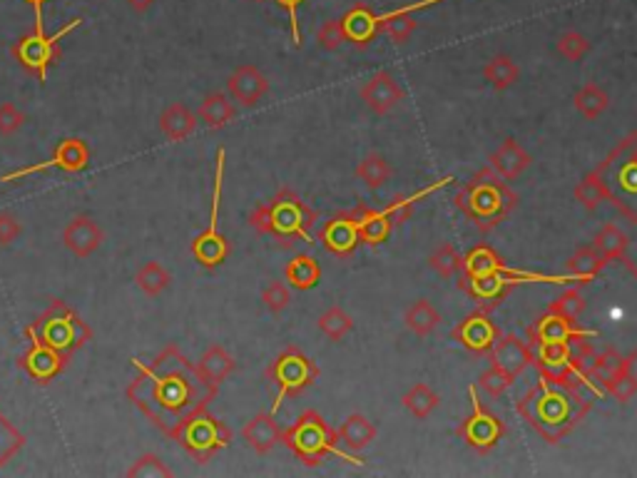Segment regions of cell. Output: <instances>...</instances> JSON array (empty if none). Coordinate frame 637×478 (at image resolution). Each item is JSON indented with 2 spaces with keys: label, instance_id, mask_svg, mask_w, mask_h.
I'll return each instance as SVG.
<instances>
[{
  "label": "cell",
  "instance_id": "1",
  "mask_svg": "<svg viewBox=\"0 0 637 478\" xmlns=\"http://www.w3.org/2000/svg\"><path fill=\"white\" fill-rule=\"evenodd\" d=\"M130 364L137 376L127 384L125 394L165 436L197 406L215 402V389L202 381L197 364H192L175 344L162 349L152 364L137 357L130 359Z\"/></svg>",
  "mask_w": 637,
  "mask_h": 478
},
{
  "label": "cell",
  "instance_id": "2",
  "mask_svg": "<svg viewBox=\"0 0 637 478\" xmlns=\"http://www.w3.org/2000/svg\"><path fill=\"white\" fill-rule=\"evenodd\" d=\"M460 290L469 294L470 300H476L483 310L486 307H496L498 301L506 297L508 291L513 290L516 284H525V281H548V284H568V281H581L571 277V274H531V272H516L503 264V259L498 257L488 244H476L466 259H463V270H460Z\"/></svg>",
  "mask_w": 637,
  "mask_h": 478
},
{
  "label": "cell",
  "instance_id": "3",
  "mask_svg": "<svg viewBox=\"0 0 637 478\" xmlns=\"http://www.w3.org/2000/svg\"><path fill=\"white\" fill-rule=\"evenodd\" d=\"M453 202L480 232H490L516 209L518 198L516 192L508 188L506 179H500L488 168L480 169L476 178L466 182Z\"/></svg>",
  "mask_w": 637,
  "mask_h": 478
},
{
  "label": "cell",
  "instance_id": "4",
  "mask_svg": "<svg viewBox=\"0 0 637 478\" xmlns=\"http://www.w3.org/2000/svg\"><path fill=\"white\" fill-rule=\"evenodd\" d=\"M317 222V212L301 202L291 189H279L269 202L254 207L249 225L259 235H272L279 242H311V225Z\"/></svg>",
  "mask_w": 637,
  "mask_h": 478
},
{
  "label": "cell",
  "instance_id": "5",
  "mask_svg": "<svg viewBox=\"0 0 637 478\" xmlns=\"http://www.w3.org/2000/svg\"><path fill=\"white\" fill-rule=\"evenodd\" d=\"M562 386L565 384H561V381L545 379L538 384L533 394L525 396V402L521 403V412L528 416V422L553 443L571 432L572 423L578 419V413H572V409L581 403V399H575Z\"/></svg>",
  "mask_w": 637,
  "mask_h": 478
},
{
  "label": "cell",
  "instance_id": "6",
  "mask_svg": "<svg viewBox=\"0 0 637 478\" xmlns=\"http://www.w3.org/2000/svg\"><path fill=\"white\" fill-rule=\"evenodd\" d=\"M281 443L304 463V466H318L327 456L351 461L357 466H364V459L351 456L349 451L339 446L337 432L329 426L317 412H304L291 423L287 432H281Z\"/></svg>",
  "mask_w": 637,
  "mask_h": 478
},
{
  "label": "cell",
  "instance_id": "7",
  "mask_svg": "<svg viewBox=\"0 0 637 478\" xmlns=\"http://www.w3.org/2000/svg\"><path fill=\"white\" fill-rule=\"evenodd\" d=\"M167 439L177 441L197 463H209L219 451L232 443V429L212 416L209 406H197L167 433Z\"/></svg>",
  "mask_w": 637,
  "mask_h": 478
},
{
  "label": "cell",
  "instance_id": "8",
  "mask_svg": "<svg viewBox=\"0 0 637 478\" xmlns=\"http://www.w3.org/2000/svg\"><path fill=\"white\" fill-rule=\"evenodd\" d=\"M28 327L67 361L93 339V329L87 327V321L63 300H50L47 310Z\"/></svg>",
  "mask_w": 637,
  "mask_h": 478
},
{
  "label": "cell",
  "instance_id": "9",
  "mask_svg": "<svg viewBox=\"0 0 637 478\" xmlns=\"http://www.w3.org/2000/svg\"><path fill=\"white\" fill-rule=\"evenodd\" d=\"M595 172L605 185L608 199L637 225V135L620 142L618 150Z\"/></svg>",
  "mask_w": 637,
  "mask_h": 478
},
{
  "label": "cell",
  "instance_id": "10",
  "mask_svg": "<svg viewBox=\"0 0 637 478\" xmlns=\"http://www.w3.org/2000/svg\"><path fill=\"white\" fill-rule=\"evenodd\" d=\"M80 25H83V18H73L53 36H46V25H35L33 33L23 36L10 46V56L15 57V63L25 67L30 76L38 77L40 83H47V70L56 66V60L60 57V43Z\"/></svg>",
  "mask_w": 637,
  "mask_h": 478
},
{
  "label": "cell",
  "instance_id": "11",
  "mask_svg": "<svg viewBox=\"0 0 637 478\" xmlns=\"http://www.w3.org/2000/svg\"><path fill=\"white\" fill-rule=\"evenodd\" d=\"M264 376H267L269 384L277 386V396H274L272 406V413H277L281 403L287 402L289 396H299L301 392H307L317 381L318 366L299 347H289L267 366Z\"/></svg>",
  "mask_w": 637,
  "mask_h": 478
},
{
  "label": "cell",
  "instance_id": "12",
  "mask_svg": "<svg viewBox=\"0 0 637 478\" xmlns=\"http://www.w3.org/2000/svg\"><path fill=\"white\" fill-rule=\"evenodd\" d=\"M225 162L227 152L225 147L217 150V165H215V189H212V212H209V225L205 232H199L192 242V257L202 270H217L227 262L229 257V239L219 232V205H222V188H225Z\"/></svg>",
  "mask_w": 637,
  "mask_h": 478
},
{
  "label": "cell",
  "instance_id": "13",
  "mask_svg": "<svg viewBox=\"0 0 637 478\" xmlns=\"http://www.w3.org/2000/svg\"><path fill=\"white\" fill-rule=\"evenodd\" d=\"M87 165H90L87 142L83 137H66V140H60L53 158L46 159V162H33L28 168L5 172V175H0V182H15V179H25L30 175H38V172H50V169H60L66 175H80Z\"/></svg>",
  "mask_w": 637,
  "mask_h": 478
},
{
  "label": "cell",
  "instance_id": "14",
  "mask_svg": "<svg viewBox=\"0 0 637 478\" xmlns=\"http://www.w3.org/2000/svg\"><path fill=\"white\" fill-rule=\"evenodd\" d=\"M23 334L28 339V349H25L23 357H18V366L35 381V384H53L57 376L66 371V366L70 364V361H67L60 351H56V349L50 347V344H46L30 327L23 329Z\"/></svg>",
  "mask_w": 637,
  "mask_h": 478
},
{
  "label": "cell",
  "instance_id": "15",
  "mask_svg": "<svg viewBox=\"0 0 637 478\" xmlns=\"http://www.w3.org/2000/svg\"><path fill=\"white\" fill-rule=\"evenodd\" d=\"M470 402H473V413H470L466 422L460 423V439L466 441V446H470L478 453H488V451L496 446L498 441L503 439L506 433V426L498 419L496 413H490L488 409H483V403L478 399V389L470 386L469 389Z\"/></svg>",
  "mask_w": 637,
  "mask_h": 478
},
{
  "label": "cell",
  "instance_id": "16",
  "mask_svg": "<svg viewBox=\"0 0 637 478\" xmlns=\"http://www.w3.org/2000/svg\"><path fill=\"white\" fill-rule=\"evenodd\" d=\"M535 361L541 366L545 379H551V381H561V384H568V381H585V374H582L578 366L572 364L571 341L538 344ZM585 384H588V381H585Z\"/></svg>",
  "mask_w": 637,
  "mask_h": 478
},
{
  "label": "cell",
  "instance_id": "17",
  "mask_svg": "<svg viewBox=\"0 0 637 478\" xmlns=\"http://www.w3.org/2000/svg\"><path fill=\"white\" fill-rule=\"evenodd\" d=\"M450 339L459 341L460 347L469 349L470 354H488L493 344L500 339V329L490 321L483 311H473L450 331Z\"/></svg>",
  "mask_w": 637,
  "mask_h": 478
},
{
  "label": "cell",
  "instance_id": "18",
  "mask_svg": "<svg viewBox=\"0 0 637 478\" xmlns=\"http://www.w3.org/2000/svg\"><path fill=\"white\" fill-rule=\"evenodd\" d=\"M321 244L327 247V252L337 254V257H351L361 244L357 215L341 212V215L331 217L327 225L321 227Z\"/></svg>",
  "mask_w": 637,
  "mask_h": 478
},
{
  "label": "cell",
  "instance_id": "19",
  "mask_svg": "<svg viewBox=\"0 0 637 478\" xmlns=\"http://www.w3.org/2000/svg\"><path fill=\"white\" fill-rule=\"evenodd\" d=\"M528 337L533 339V344H558V341H575L581 337H598V331L595 329H578L571 319L548 311L528 329Z\"/></svg>",
  "mask_w": 637,
  "mask_h": 478
},
{
  "label": "cell",
  "instance_id": "20",
  "mask_svg": "<svg viewBox=\"0 0 637 478\" xmlns=\"http://www.w3.org/2000/svg\"><path fill=\"white\" fill-rule=\"evenodd\" d=\"M103 227L87 215L73 217L66 225V229H63V244L76 254L77 259H87L90 254L97 252V247L103 244Z\"/></svg>",
  "mask_w": 637,
  "mask_h": 478
},
{
  "label": "cell",
  "instance_id": "21",
  "mask_svg": "<svg viewBox=\"0 0 637 478\" xmlns=\"http://www.w3.org/2000/svg\"><path fill=\"white\" fill-rule=\"evenodd\" d=\"M361 100L366 103L369 110H374L376 115H386L394 110L396 105L403 100L401 85L396 83L394 76L389 73H376L364 83L361 87Z\"/></svg>",
  "mask_w": 637,
  "mask_h": 478
},
{
  "label": "cell",
  "instance_id": "22",
  "mask_svg": "<svg viewBox=\"0 0 637 478\" xmlns=\"http://www.w3.org/2000/svg\"><path fill=\"white\" fill-rule=\"evenodd\" d=\"M227 90L235 97L237 103L244 107H252L262 100L264 95L269 93V80L264 77L259 67L254 66H239L227 80Z\"/></svg>",
  "mask_w": 637,
  "mask_h": 478
},
{
  "label": "cell",
  "instance_id": "23",
  "mask_svg": "<svg viewBox=\"0 0 637 478\" xmlns=\"http://www.w3.org/2000/svg\"><path fill=\"white\" fill-rule=\"evenodd\" d=\"M488 354H490V364L500 366L503 371L513 376L523 374L525 369L535 361V354L531 351V347L525 344L523 339L513 337V334H508V337L500 334V339L493 344V349Z\"/></svg>",
  "mask_w": 637,
  "mask_h": 478
},
{
  "label": "cell",
  "instance_id": "24",
  "mask_svg": "<svg viewBox=\"0 0 637 478\" xmlns=\"http://www.w3.org/2000/svg\"><path fill=\"white\" fill-rule=\"evenodd\" d=\"M242 439L257 453H269L281 441V429L277 419H274V413H257L252 422L244 423Z\"/></svg>",
  "mask_w": 637,
  "mask_h": 478
},
{
  "label": "cell",
  "instance_id": "25",
  "mask_svg": "<svg viewBox=\"0 0 637 478\" xmlns=\"http://www.w3.org/2000/svg\"><path fill=\"white\" fill-rule=\"evenodd\" d=\"M235 357H232L225 347L212 344V347L207 349L205 354L199 357L197 371L199 376H202V381H205L209 389H215L217 392V389L227 381V376L235 371Z\"/></svg>",
  "mask_w": 637,
  "mask_h": 478
},
{
  "label": "cell",
  "instance_id": "26",
  "mask_svg": "<svg viewBox=\"0 0 637 478\" xmlns=\"http://www.w3.org/2000/svg\"><path fill=\"white\" fill-rule=\"evenodd\" d=\"M531 162H533L531 155H528L513 137L500 142V147L490 155V169H493L500 179H506V182L516 179Z\"/></svg>",
  "mask_w": 637,
  "mask_h": 478
},
{
  "label": "cell",
  "instance_id": "27",
  "mask_svg": "<svg viewBox=\"0 0 637 478\" xmlns=\"http://www.w3.org/2000/svg\"><path fill=\"white\" fill-rule=\"evenodd\" d=\"M374 439L376 426L366 419L364 413H351V416H347V419L341 422V426L337 429L339 446L344 451H349V453L364 451Z\"/></svg>",
  "mask_w": 637,
  "mask_h": 478
},
{
  "label": "cell",
  "instance_id": "28",
  "mask_svg": "<svg viewBox=\"0 0 637 478\" xmlns=\"http://www.w3.org/2000/svg\"><path fill=\"white\" fill-rule=\"evenodd\" d=\"M359 225V235H361V242L369 244V247H379L384 244L391 232H394V219L386 215L384 209L381 212H374V209H364V207H357L354 209Z\"/></svg>",
  "mask_w": 637,
  "mask_h": 478
},
{
  "label": "cell",
  "instance_id": "29",
  "mask_svg": "<svg viewBox=\"0 0 637 478\" xmlns=\"http://www.w3.org/2000/svg\"><path fill=\"white\" fill-rule=\"evenodd\" d=\"M197 127V115L189 110L185 103H172L159 115V130L167 135V140L182 142Z\"/></svg>",
  "mask_w": 637,
  "mask_h": 478
},
{
  "label": "cell",
  "instance_id": "30",
  "mask_svg": "<svg viewBox=\"0 0 637 478\" xmlns=\"http://www.w3.org/2000/svg\"><path fill=\"white\" fill-rule=\"evenodd\" d=\"M284 277L289 281L291 290H314L321 280V267L314 257L309 254H297L294 259H289V264L284 267Z\"/></svg>",
  "mask_w": 637,
  "mask_h": 478
},
{
  "label": "cell",
  "instance_id": "31",
  "mask_svg": "<svg viewBox=\"0 0 637 478\" xmlns=\"http://www.w3.org/2000/svg\"><path fill=\"white\" fill-rule=\"evenodd\" d=\"M235 105L229 103V97L225 93L207 95L202 105H199V117L205 122L209 130H222L229 122L235 120Z\"/></svg>",
  "mask_w": 637,
  "mask_h": 478
},
{
  "label": "cell",
  "instance_id": "32",
  "mask_svg": "<svg viewBox=\"0 0 637 478\" xmlns=\"http://www.w3.org/2000/svg\"><path fill=\"white\" fill-rule=\"evenodd\" d=\"M341 25H344L347 40H351V43L359 47L366 46V43H371L376 33H379V23H376V15L371 13V10L361 8V5L351 10L347 18L341 20Z\"/></svg>",
  "mask_w": 637,
  "mask_h": 478
},
{
  "label": "cell",
  "instance_id": "33",
  "mask_svg": "<svg viewBox=\"0 0 637 478\" xmlns=\"http://www.w3.org/2000/svg\"><path fill=\"white\" fill-rule=\"evenodd\" d=\"M602 264H605V259L600 257L598 249L591 244V247H581L578 252L572 254L571 259L565 262V267H568V274H571V277H575L581 284H588V281L598 277Z\"/></svg>",
  "mask_w": 637,
  "mask_h": 478
},
{
  "label": "cell",
  "instance_id": "34",
  "mask_svg": "<svg viewBox=\"0 0 637 478\" xmlns=\"http://www.w3.org/2000/svg\"><path fill=\"white\" fill-rule=\"evenodd\" d=\"M628 235H625L618 225H605L598 235H595V239H592V247L598 249V254L605 262H610V259H622L625 252H628Z\"/></svg>",
  "mask_w": 637,
  "mask_h": 478
},
{
  "label": "cell",
  "instance_id": "35",
  "mask_svg": "<svg viewBox=\"0 0 637 478\" xmlns=\"http://www.w3.org/2000/svg\"><path fill=\"white\" fill-rule=\"evenodd\" d=\"M518 76H521V70H518V66L513 63V57L508 56L490 57L486 63V67H483V77H486L488 85H490L493 90H508V87H513V85L518 83Z\"/></svg>",
  "mask_w": 637,
  "mask_h": 478
},
{
  "label": "cell",
  "instance_id": "36",
  "mask_svg": "<svg viewBox=\"0 0 637 478\" xmlns=\"http://www.w3.org/2000/svg\"><path fill=\"white\" fill-rule=\"evenodd\" d=\"M572 103H575V107H578V113H581L582 117H588V120H598L600 115L605 113V110L610 107V97L602 87H598L595 83H588V85H582L581 90L575 93Z\"/></svg>",
  "mask_w": 637,
  "mask_h": 478
},
{
  "label": "cell",
  "instance_id": "37",
  "mask_svg": "<svg viewBox=\"0 0 637 478\" xmlns=\"http://www.w3.org/2000/svg\"><path fill=\"white\" fill-rule=\"evenodd\" d=\"M440 324V314L436 311L431 301L419 300L413 301L406 311V327L411 329L416 337H429L433 329Z\"/></svg>",
  "mask_w": 637,
  "mask_h": 478
},
{
  "label": "cell",
  "instance_id": "38",
  "mask_svg": "<svg viewBox=\"0 0 637 478\" xmlns=\"http://www.w3.org/2000/svg\"><path fill=\"white\" fill-rule=\"evenodd\" d=\"M357 178L361 179L369 189H381L386 182H389V178H391V165L386 162L384 155L371 152V155H366V158L359 162Z\"/></svg>",
  "mask_w": 637,
  "mask_h": 478
},
{
  "label": "cell",
  "instance_id": "39",
  "mask_svg": "<svg viewBox=\"0 0 637 478\" xmlns=\"http://www.w3.org/2000/svg\"><path fill=\"white\" fill-rule=\"evenodd\" d=\"M169 281H172V277H169L167 270L159 262L142 264L140 270H137V274H135L137 290H140L142 294H147V297H159V294L169 287Z\"/></svg>",
  "mask_w": 637,
  "mask_h": 478
},
{
  "label": "cell",
  "instance_id": "40",
  "mask_svg": "<svg viewBox=\"0 0 637 478\" xmlns=\"http://www.w3.org/2000/svg\"><path fill=\"white\" fill-rule=\"evenodd\" d=\"M25 441H28L25 433L15 429V423L0 412V469H5L10 461L18 456L23 446H25Z\"/></svg>",
  "mask_w": 637,
  "mask_h": 478
},
{
  "label": "cell",
  "instance_id": "41",
  "mask_svg": "<svg viewBox=\"0 0 637 478\" xmlns=\"http://www.w3.org/2000/svg\"><path fill=\"white\" fill-rule=\"evenodd\" d=\"M439 394L433 392L429 384H416L403 396V406L409 409V413H413L416 419H429L436 409H439Z\"/></svg>",
  "mask_w": 637,
  "mask_h": 478
},
{
  "label": "cell",
  "instance_id": "42",
  "mask_svg": "<svg viewBox=\"0 0 637 478\" xmlns=\"http://www.w3.org/2000/svg\"><path fill=\"white\" fill-rule=\"evenodd\" d=\"M351 329H354V319L349 317L341 307H329V310L318 317V331H321L329 341H341Z\"/></svg>",
  "mask_w": 637,
  "mask_h": 478
},
{
  "label": "cell",
  "instance_id": "43",
  "mask_svg": "<svg viewBox=\"0 0 637 478\" xmlns=\"http://www.w3.org/2000/svg\"><path fill=\"white\" fill-rule=\"evenodd\" d=\"M429 267H431L439 277H443V280H450V277H456V274L463 270V259H460L459 249H456L453 244L443 242L439 249L429 257Z\"/></svg>",
  "mask_w": 637,
  "mask_h": 478
},
{
  "label": "cell",
  "instance_id": "44",
  "mask_svg": "<svg viewBox=\"0 0 637 478\" xmlns=\"http://www.w3.org/2000/svg\"><path fill=\"white\" fill-rule=\"evenodd\" d=\"M575 199H578L588 212H595V209L608 199V192H605V185H602V179L598 178V172H592V175H588V178L578 182Z\"/></svg>",
  "mask_w": 637,
  "mask_h": 478
},
{
  "label": "cell",
  "instance_id": "45",
  "mask_svg": "<svg viewBox=\"0 0 637 478\" xmlns=\"http://www.w3.org/2000/svg\"><path fill=\"white\" fill-rule=\"evenodd\" d=\"M625 369H630L628 359L620 357L615 349H608V351H602V354H598V357L592 359L591 374L598 376L600 381H608V379H612V376L620 374V371H625Z\"/></svg>",
  "mask_w": 637,
  "mask_h": 478
},
{
  "label": "cell",
  "instance_id": "46",
  "mask_svg": "<svg viewBox=\"0 0 637 478\" xmlns=\"http://www.w3.org/2000/svg\"><path fill=\"white\" fill-rule=\"evenodd\" d=\"M450 179H440V182H436V185H431V188H426V189H421V192H416V195H411V198H396L394 202L389 207H384V212L391 219H394V225H399V222H403L406 217L411 215V209H413V205L416 202H421L423 198H429L431 192H436V189H440L443 185H449Z\"/></svg>",
  "mask_w": 637,
  "mask_h": 478
},
{
  "label": "cell",
  "instance_id": "47",
  "mask_svg": "<svg viewBox=\"0 0 637 478\" xmlns=\"http://www.w3.org/2000/svg\"><path fill=\"white\" fill-rule=\"evenodd\" d=\"M513 381H516V376L508 374V371H503V369L496 364H490L488 371H483V374L478 376V386H480L483 394H488L490 399H498V396L506 394V389L513 384Z\"/></svg>",
  "mask_w": 637,
  "mask_h": 478
},
{
  "label": "cell",
  "instance_id": "48",
  "mask_svg": "<svg viewBox=\"0 0 637 478\" xmlns=\"http://www.w3.org/2000/svg\"><path fill=\"white\" fill-rule=\"evenodd\" d=\"M602 384H605V392L618 403L632 402V396L637 394V376L630 369L620 371V374H615L608 381H602Z\"/></svg>",
  "mask_w": 637,
  "mask_h": 478
},
{
  "label": "cell",
  "instance_id": "49",
  "mask_svg": "<svg viewBox=\"0 0 637 478\" xmlns=\"http://www.w3.org/2000/svg\"><path fill=\"white\" fill-rule=\"evenodd\" d=\"M127 476L130 478H159L165 476L169 478L172 476V469L169 466H165V461L159 459L157 453H142L140 459L132 463L130 469H127Z\"/></svg>",
  "mask_w": 637,
  "mask_h": 478
},
{
  "label": "cell",
  "instance_id": "50",
  "mask_svg": "<svg viewBox=\"0 0 637 478\" xmlns=\"http://www.w3.org/2000/svg\"><path fill=\"white\" fill-rule=\"evenodd\" d=\"M551 311H555V314H561V317L575 321V319L581 317L582 311H585V300H582L581 290L562 291L561 297L551 304Z\"/></svg>",
  "mask_w": 637,
  "mask_h": 478
},
{
  "label": "cell",
  "instance_id": "51",
  "mask_svg": "<svg viewBox=\"0 0 637 478\" xmlns=\"http://www.w3.org/2000/svg\"><path fill=\"white\" fill-rule=\"evenodd\" d=\"M588 50H591L588 38H582L581 33H575V30L565 33V36H561V40H558V53H561L565 60H571V63H581L582 57L588 56Z\"/></svg>",
  "mask_w": 637,
  "mask_h": 478
},
{
  "label": "cell",
  "instance_id": "52",
  "mask_svg": "<svg viewBox=\"0 0 637 478\" xmlns=\"http://www.w3.org/2000/svg\"><path fill=\"white\" fill-rule=\"evenodd\" d=\"M262 301L264 307L272 311V314H281V311L289 307L291 301L289 287H287L284 281H269L262 290Z\"/></svg>",
  "mask_w": 637,
  "mask_h": 478
},
{
  "label": "cell",
  "instance_id": "53",
  "mask_svg": "<svg viewBox=\"0 0 637 478\" xmlns=\"http://www.w3.org/2000/svg\"><path fill=\"white\" fill-rule=\"evenodd\" d=\"M318 46L324 47V50H339V47L347 43V33H344V25H341V20H327L321 28H318Z\"/></svg>",
  "mask_w": 637,
  "mask_h": 478
},
{
  "label": "cell",
  "instance_id": "54",
  "mask_svg": "<svg viewBox=\"0 0 637 478\" xmlns=\"http://www.w3.org/2000/svg\"><path fill=\"white\" fill-rule=\"evenodd\" d=\"M25 122V113L18 110L13 103L0 105V135H13L18 132Z\"/></svg>",
  "mask_w": 637,
  "mask_h": 478
},
{
  "label": "cell",
  "instance_id": "55",
  "mask_svg": "<svg viewBox=\"0 0 637 478\" xmlns=\"http://www.w3.org/2000/svg\"><path fill=\"white\" fill-rule=\"evenodd\" d=\"M23 235V225L13 212H0V247H10Z\"/></svg>",
  "mask_w": 637,
  "mask_h": 478
},
{
  "label": "cell",
  "instance_id": "56",
  "mask_svg": "<svg viewBox=\"0 0 637 478\" xmlns=\"http://www.w3.org/2000/svg\"><path fill=\"white\" fill-rule=\"evenodd\" d=\"M281 8L289 10V20H291V40H294V46L299 47L301 46V33H299V18H297V10H299V5L304 3V0H277Z\"/></svg>",
  "mask_w": 637,
  "mask_h": 478
},
{
  "label": "cell",
  "instance_id": "57",
  "mask_svg": "<svg viewBox=\"0 0 637 478\" xmlns=\"http://www.w3.org/2000/svg\"><path fill=\"white\" fill-rule=\"evenodd\" d=\"M127 5H130L135 13H147V10L155 5V0H127Z\"/></svg>",
  "mask_w": 637,
  "mask_h": 478
},
{
  "label": "cell",
  "instance_id": "58",
  "mask_svg": "<svg viewBox=\"0 0 637 478\" xmlns=\"http://www.w3.org/2000/svg\"><path fill=\"white\" fill-rule=\"evenodd\" d=\"M28 5H33V10H35V25H46L43 23V5H46L47 0H25Z\"/></svg>",
  "mask_w": 637,
  "mask_h": 478
},
{
  "label": "cell",
  "instance_id": "59",
  "mask_svg": "<svg viewBox=\"0 0 637 478\" xmlns=\"http://www.w3.org/2000/svg\"><path fill=\"white\" fill-rule=\"evenodd\" d=\"M257 3H264V0H257Z\"/></svg>",
  "mask_w": 637,
  "mask_h": 478
}]
</instances>
